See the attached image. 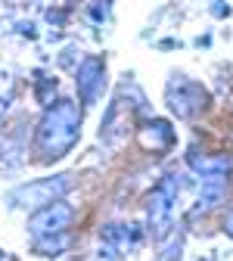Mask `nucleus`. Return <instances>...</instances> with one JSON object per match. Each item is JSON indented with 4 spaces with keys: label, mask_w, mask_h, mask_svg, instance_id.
I'll use <instances>...</instances> for the list:
<instances>
[{
    "label": "nucleus",
    "mask_w": 233,
    "mask_h": 261,
    "mask_svg": "<svg viewBox=\"0 0 233 261\" xmlns=\"http://www.w3.org/2000/svg\"><path fill=\"white\" fill-rule=\"evenodd\" d=\"M0 261H7V258H4V252H0Z\"/></svg>",
    "instance_id": "13"
},
{
    "label": "nucleus",
    "mask_w": 233,
    "mask_h": 261,
    "mask_svg": "<svg viewBox=\"0 0 233 261\" xmlns=\"http://www.w3.org/2000/svg\"><path fill=\"white\" fill-rule=\"evenodd\" d=\"M69 190H72V177L69 174H53L47 180H35V184L19 187L16 193H10V199H13V205H22V208H35V205L44 208V205L62 199Z\"/></svg>",
    "instance_id": "4"
},
{
    "label": "nucleus",
    "mask_w": 233,
    "mask_h": 261,
    "mask_svg": "<svg viewBox=\"0 0 233 261\" xmlns=\"http://www.w3.org/2000/svg\"><path fill=\"white\" fill-rule=\"evenodd\" d=\"M81 134V109L75 100H56L53 106L44 109L35 134V159L50 165V162L62 159L75 146Z\"/></svg>",
    "instance_id": "1"
},
{
    "label": "nucleus",
    "mask_w": 233,
    "mask_h": 261,
    "mask_svg": "<svg viewBox=\"0 0 233 261\" xmlns=\"http://www.w3.org/2000/svg\"><path fill=\"white\" fill-rule=\"evenodd\" d=\"M35 246H38V252H41V255H44V252H47V255H56V252L65 246V240H62V233H59V237H38V243H35Z\"/></svg>",
    "instance_id": "10"
},
{
    "label": "nucleus",
    "mask_w": 233,
    "mask_h": 261,
    "mask_svg": "<svg viewBox=\"0 0 233 261\" xmlns=\"http://www.w3.org/2000/svg\"><path fill=\"white\" fill-rule=\"evenodd\" d=\"M174 202H177V180L168 174V177H162L146 196V221H149V230H152L156 240H165L171 233Z\"/></svg>",
    "instance_id": "3"
},
{
    "label": "nucleus",
    "mask_w": 233,
    "mask_h": 261,
    "mask_svg": "<svg viewBox=\"0 0 233 261\" xmlns=\"http://www.w3.org/2000/svg\"><path fill=\"white\" fill-rule=\"evenodd\" d=\"M212 13H215V16H230V7H227V4H218V0H215V4H212Z\"/></svg>",
    "instance_id": "11"
},
{
    "label": "nucleus",
    "mask_w": 233,
    "mask_h": 261,
    "mask_svg": "<svg viewBox=\"0 0 233 261\" xmlns=\"http://www.w3.org/2000/svg\"><path fill=\"white\" fill-rule=\"evenodd\" d=\"M75 84H78V96L84 106H93L99 100V93L106 87V65L99 56H87L81 59L78 65V75H75Z\"/></svg>",
    "instance_id": "6"
},
{
    "label": "nucleus",
    "mask_w": 233,
    "mask_h": 261,
    "mask_svg": "<svg viewBox=\"0 0 233 261\" xmlns=\"http://www.w3.org/2000/svg\"><path fill=\"white\" fill-rule=\"evenodd\" d=\"M187 162H190V168L199 174V177H230L233 171V159L230 155H205V152H187Z\"/></svg>",
    "instance_id": "7"
},
{
    "label": "nucleus",
    "mask_w": 233,
    "mask_h": 261,
    "mask_svg": "<svg viewBox=\"0 0 233 261\" xmlns=\"http://www.w3.org/2000/svg\"><path fill=\"white\" fill-rule=\"evenodd\" d=\"M140 143H143L146 149L162 152V149L174 146V130H171L168 121H149L146 127H140Z\"/></svg>",
    "instance_id": "8"
},
{
    "label": "nucleus",
    "mask_w": 233,
    "mask_h": 261,
    "mask_svg": "<svg viewBox=\"0 0 233 261\" xmlns=\"http://www.w3.org/2000/svg\"><path fill=\"white\" fill-rule=\"evenodd\" d=\"M69 224H72V205L56 199V202H50V205H44V208L35 212L28 230L35 233V237H59V233L69 230Z\"/></svg>",
    "instance_id": "5"
},
{
    "label": "nucleus",
    "mask_w": 233,
    "mask_h": 261,
    "mask_svg": "<svg viewBox=\"0 0 233 261\" xmlns=\"http://www.w3.org/2000/svg\"><path fill=\"white\" fill-rule=\"evenodd\" d=\"M165 103H168V109L177 118H187L190 121V118H199V115L205 112V106H209V90L199 84V81L174 72L168 78V84H165Z\"/></svg>",
    "instance_id": "2"
},
{
    "label": "nucleus",
    "mask_w": 233,
    "mask_h": 261,
    "mask_svg": "<svg viewBox=\"0 0 233 261\" xmlns=\"http://www.w3.org/2000/svg\"><path fill=\"white\" fill-rule=\"evenodd\" d=\"M224 233H227V237H233V212L224 218Z\"/></svg>",
    "instance_id": "12"
},
{
    "label": "nucleus",
    "mask_w": 233,
    "mask_h": 261,
    "mask_svg": "<svg viewBox=\"0 0 233 261\" xmlns=\"http://www.w3.org/2000/svg\"><path fill=\"white\" fill-rule=\"evenodd\" d=\"M227 180H230V177H205V180H202V199H199L196 212H205V208L218 205L224 196H227Z\"/></svg>",
    "instance_id": "9"
}]
</instances>
